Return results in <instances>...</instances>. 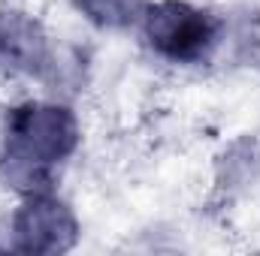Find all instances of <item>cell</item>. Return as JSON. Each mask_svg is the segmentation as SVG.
Segmentation results:
<instances>
[{
    "instance_id": "obj_2",
    "label": "cell",
    "mask_w": 260,
    "mask_h": 256,
    "mask_svg": "<svg viewBox=\"0 0 260 256\" xmlns=\"http://www.w3.org/2000/svg\"><path fill=\"white\" fill-rule=\"evenodd\" d=\"M142 30L148 46L173 64H200L221 39V21L185 0H160L145 9Z\"/></svg>"
},
{
    "instance_id": "obj_4",
    "label": "cell",
    "mask_w": 260,
    "mask_h": 256,
    "mask_svg": "<svg viewBox=\"0 0 260 256\" xmlns=\"http://www.w3.org/2000/svg\"><path fill=\"white\" fill-rule=\"evenodd\" d=\"M55 69H58V61L43 24L27 12L3 9L0 12V72L49 81Z\"/></svg>"
},
{
    "instance_id": "obj_1",
    "label": "cell",
    "mask_w": 260,
    "mask_h": 256,
    "mask_svg": "<svg viewBox=\"0 0 260 256\" xmlns=\"http://www.w3.org/2000/svg\"><path fill=\"white\" fill-rule=\"evenodd\" d=\"M79 145V121L67 106L24 103L6 115V145L0 175L21 193L52 187L55 166L64 163Z\"/></svg>"
},
{
    "instance_id": "obj_5",
    "label": "cell",
    "mask_w": 260,
    "mask_h": 256,
    "mask_svg": "<svg viewBox=\"0 0 260 256\" xmlns=\"http://www.w3.org/2000/svg\"><path fill=\"white\" fill-rule=\"evenodd\" d=\"M73 3L88 21H94L97 27H109V30H121L142 21L148 9L145 0H73Z\"/></svg>"
},
{
    "instance_id": "obj_3",
    "label": "cell",
    "mask_w": 260,
    "mask_h": 256,
    "mask_svg": "<svg viewBox=\"0 0 260 256\" xmlns=\"http://www.w3.org/2000/svg\"><path fill=\"white\" fill-rule=\"evenodd\" d=\"M9 235H12V250H18V253L55 256L76 244L79 223L58 196L43 190L30 193L24 199V205L15 211Z\"/></svg>"
}]
</instances>
